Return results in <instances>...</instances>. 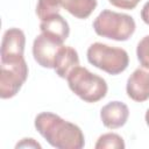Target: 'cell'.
I'll return each instance as SVG.
<instances>
[{"instance_id":"17","label":"cell","mask_w":149,"mask_h":149,"mask_svg":"<svg viewBox=\"0 0 149 149\" xmlns=\"http://www.w3.org/2000/svg\"><path fill=\"white\" fill-rule=\"evenodd\" d=\"M15 148H38V149H41L42 146L31 137H24L20 142L16 143Z\"/></svg>"},{"instance_id":"5","label":"cell","mask_w":149,"mask_h":149,"mask_svg":"<svg viewBox=\"0 0 149 149\" xmlns=\"http://www.w3.org/2000/svg\"><path fill=\"white\" fill-rule=\"evenodd\" d=\"M28 65L24 57L1 61L0 65V98L10 99L21 90L28 78Z\"/></svg>"},{"instance_id":"10","label":"cell","mask_w":149,"mask_h":149,"mask_svg":"<svg viewBox=\"0 0 149 149\" xmlns=\"http://www.w3.org/2000/svg\"><path fill=\"white\" fill-rule=\"evenodd\" d=\"M40 30L45 36L57 41L58 43H64L69 37L70 27L68 21L59 14H55L40 23Z\"/></svg>"},{"instance_id":"3","label":"cell","mask_w":149,"mask_h":149,"mask_svg":"<svg viewBox=\"0 0 149 149\" xmlns=\"http://www.w3.org/2000/svg\"><path fill=\"white\" fill-rule=\"evenodd\" d=\"M134 19L125 13L104 9L93 21V29L97 35L114 41H127L135 31Z\"/></svg>"},{"instance_id":"9","label":"cell","mask_w":149,"mask_h":149,"mask_svg":"<svg viewBox=\"0 0 149 149\" xmlns=\"http://www.w3.org/2000/svg\"><path fill=\"white\" fill-rule=\"evenodd\" d=\"M129 118V108L121 101H111L100 109L102 125L108 129H118L126 125Z\"/></svg>"},{"instance_id":"1","label":"cell","mask_w":149,"mask_h":149,"mask_svg":"<svg viewBox=\"0 0 149 149\" xmlns=\"http://www.w3.org/2000/svg\"><path fill=\"white\" fill-rule=\"evenodd\" d=\"M34 126L41 136L57 149H81L85 146V136L81 129L51 112H42L36 115Z\"/></svg>"},{"instance_id":"4","label":"cell","mask_w":149,"mask_h":149,"mask_svg":"<svg viewBox=\"0 0 149 149\" xmlns=\"http://www.w3.org/2000/svg\"><path fill=\"white\" fill-rule=\"evenodd\" d=\"M86 57L90 64L113 76L123 72L129 64V56L125 49L100 42L88 47Z\"/></svg>"},{"instance_id":"11","label":"cell","mask_w":149,"mask_h":149,"mask_svg":"<svg viewBox=\"0 0 149 149\" xmlns=\"http://www.w3.org/2000/svg\"><path fill=\"white\" fill-rule=\"evenodd\" d=\"M79 66V57L76 49L69 45H62L56 55L54 70L56 73L61 77L66 79L68 76L77 68Z\"/></svg>"},{"instance_id":"14","label":"cell","mask_w":149,"mask_h":149,"mask_svg":"<svg viewBox=\"0 0 149 149\" xmlns=\"http://www.w3.org/2000/svg\"><path fill=\"white\" fill-rule=\"evenodd\" d=\"M125 147L123 139L115 133H106L100 135L94 144L95 149H123Z\"/></svg>"},{"instance_id":"8","label":"cell","mask_w":149,"mask_h":149,"mask_svg":"<svg viewBox=\"0 0 149 149\" xmlns=\"http://www.w3.org/2000/svg\"><path fill=\"white\" fill-rule=\"evenodd\" d=\"M26 47L24 33L19 28H9L3 33L1 42V61L23 57Z\"/></svg>"},{"instance_id":"6","label":"cell","mask_w":149,"mask_h":149,"mask_svg":"<svg viewBox=\"0 0 149 149\" xmlns=\"http://www.w3.org/2000/svg\"><path fill=\"white\" fill-rule=\"evenodd\" d=\"M62 43L45 36L44 34H40L35 37L33 42V56L38 65L45 69H54L56 55L62 47Z\"/></svg>"},{"instance_id":"19","label":"cell","mask_w":149,"mask_h":149,"mask_svg":"<svg viewBox=\"0 0 149 149\" xmlns=\"http://www.w3.org/2000/svg\"><path fill=\"white\" fill-rule=\"evenodd\" d=\"M144 120H146V123H147V126L149 127V108L147 109V112H146V115H144Z\"/></svg>"},{"instance_id":"18","label":"cell","mask_w":149,"mask_h":149,"mask_svg":"<svg viewBox=\"0 0 149 149\" xmlns=\"http://www.w3.org/2000/svg\"><path fill=\"white\" fill-rule=\"evenodd\" d=\"M141 19L146 24L149 26V1H147L141 9Z\"/></svg>"},{"instance_id":"15","label":"cell","mask_w":149,"mask_h":149,"mask_svg":"<svg viewBox=\"0 0 149 149\" xmlns=\"http://www.w3.org/2000/svg\"><path fill=\"white\" fill-rule=\"evenodd\" d=\"M136 56L140 64L144 68H149V35L144 36L136 47Z\"/></svg>"},{"instance_id":"13","label":"cell","mask_w":149,"mask_h":149,"mask_svg":"<svg viewBox=\"0 0 149 149\" xmlns=\"http://www.w3.org/2000/svg\"><path fill=\"white\" fill-rule=\"evenodd\" d=\"M63 0H38L36 5V15L41 21L58 14Z\"/></svg>"},{"instance_id":"7","label":"cell","mask_w":149,"mask_h":149,"mask_svg":"<svg viewBox=\"0 0 149 149\" xmlns=\"http://www.w3.org/2000/svg\"><path fill=\"white\" fill-rule=\"evenodd\" d=\"M126 92L136 102H143L149 99V68L141 66L134 70L127 79Z\"/></svg>"},{"instance_id":"16","label":"cell","mask_w":149,"mask_h":149,"mask_svg":"<svg viewBox=\"0 0 149 149\" xmlns=\"http://www.w3.org/2000/svg\"><path fill=\"white\" fill-rule=\"evenodd\" d=\"M114 7L121 9H134L141 0H108Z\"/></svg>"},{"instance_id":"2","label":"cell","mask_w":149,"mask_h":149,"mask_svg":"<svg viewBox=\"0 0 149 149\" xmlns=\"http://www.w3.org/2000/svg\"><path fill=\"white\" fill-rule=\"evenodd\" d=\"M70 90L86 102H97L106 97L108 86L106 80L86 68L77 66L66 78Z\"/></svg>"},{"instance_id":"12","label":"cell","mask_w":149,"mask_h":149,"mask_svg":"<svg viewBox=\"0 0 149 149\" xmlns=\"http://www.w3.org/2000/svg\"><path fill=\"white\" fill-rule=\"evenodd\" d=\"M62 7L77 19H87L97 7V0H63Z\"/></svg>"}]
</instances>
